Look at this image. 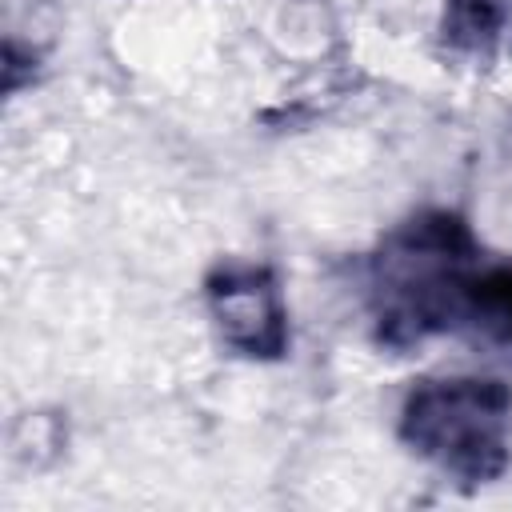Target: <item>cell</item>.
<instances>
[{
    "mask_svg": "<svg viewBox=\"0 0 512 512\" xmlns=\"http://www.w3.org/2000/svg\"><path fill=\"white\" fill-rule=\"evenodd\" d=\"M400 436L444 476L496 480L512 448V388L492 376L424 380L400 408Z\"/></svg>",
    "mask_w": 512,
    "mask_h": 512,
    "instance_id": "6da1fadb",
    "label": "cell"
},
{
    "mask_svg": "<svg viewBox=\"0 0 512 512\" xmlns=\"http://www.w3.org/2000/svg\"><path fill=\"white\" fill-rule=\"evenodd\" d=\"M212 328L228 348L252 360L288 352V308L268 264H220L204 284Z\"/></svg>",
    "mask_w": 512,
    "mask_h": 512,
    "instance_id": "7a4b0ae2",
    "label": "cell"
},
{
    "mask_svg": "<svg viewBox=\"0 0 512 512\" xmlns=\"http://www.w3.org/2000/svg\"><path fill=\"white\" fill-rule=\"evenodd\" d=\"M460 316L476 324L488 340L512 348V268H492L464 280Z\"/></svg>",
    "mask_w": 512,
    "mask_h": 512,
    "instance_id": "3957f363",
    "label": "cell"
}]
</instances>
